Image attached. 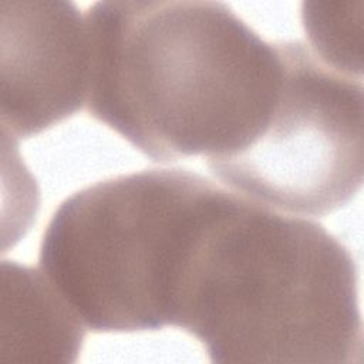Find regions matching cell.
Masks as SVG:
<instances>
[{
	"label": "cell",
	"instance_id": "cell-1",
	"mask_svg": "<svg viewBox=\"0 0 364 364\" xmlns=\"http://www.w3.org/2000/svg\"><path fill=\"white\" fill-rule=\"evenodd\" d=\"M87 111L152 161L233 155L277 100L280 43L226 3L105 0L88 6Z\"/></svg>",
	"mask_w": 364,
	"mask_h": 364
},
{
	"label": "cell",
	"instance_id": "cell-2",
	"mask_svg": "<svg viewBox=\"0 0 364 364\" xmlns=\"http://www.w3.org/2000/svg\"><path fill=\"white\" fill-rule=\"evenodd\" d=\"M169 326L212 363H361L355 260L323 225L219 188L178 266Z\"/></svg>",
	"mask_w": 364,
	"mask_h": 364
},
{
	"label": "cell",
	"instance_id": "cell-3",
	"mask_svg": "<svg viewBox=\"0 0 364 364\" xmlns=\"http://www.w3.org/2000/svg\"><path fill=\"white\" fill-rule=\"evenodd\" d=\"M215 186L183 168L88 185L53 213L40 270L92 331L159 330L168 326L181 255Z\"/></svg>",
	"mask_w": 364,
	"mask_h": 364
},
{
	"label": "cell",
	"instance_id": "cell-4",
	"mask_svg": "<svg viewBox=\"0 0 364 364\" xmlns=\"http://www.w3.org/2000/svg\"><path fill=\"white\" fill-rule=\"evenodd\" d=\"M283 77L270 115L242 151L206 161L236 192L274 209L324 216L360 191L363 84L301 41H280Z\"/></svg>",
	"mask_w": 364,
	"mask_h": 364
},
{
	"label": "cell",
	"instance_id": "cell-5",
	"mask_svg": "<svg viewBox=\"0 0 364 364\" xmlns=\"http://www.w3.org/2000/svg\"><path fill=\"white\" fill-rule=\"evenodd\" d=\"M1 11V124L27 138L81 109L88 94L85 16L73 1H10Z\"/></svg>",
	"mask_w": 364,
	"mask_h": 364
},
{
	"label": "cell",
	"instance_id": "cell-6",
	"mask_svg": "<svg viewBox=\"0 0 364 364\" xmlns=\"http://www.w3.org/2000/svg\"><path fill=\"white\" fill-rule=\"evenodd\" d=\"M3 354L11 361L74 363L82 323L41 270L3 260Z\"/></svg>",
	"mask_w": 364,
	"mask_h": 364
},
{
	"label": "cell",
	"instance_id": "cell-7",
	"mask_svg": "<svg viewBox=\"0 0 364 364\" xmlns=\"http://www.w3.org/2000/svg\"><path fill=\"white\" fill-rule=\"evenodd\" d=\"M301 20L314 54L328 67L361 78V11L353 1H303Z\"/></svg>",
	"mask_w": 364,
	"mask_h": 364
}]
</instances>
